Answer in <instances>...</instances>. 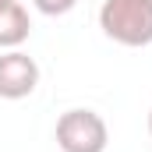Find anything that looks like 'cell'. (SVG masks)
Returning <instances> with one entry per match:
<instances>
[{"label":"cell","mask_w":152,"mask_h":152,"mask_svg":"<svg viewBox=\"0 0 152 152\" xmlns=\"http://www.w3.org/2000/svg\"><path fill=\"white\" fill-rule=\"evenodd\" d=\"M7 4H14V0H0V11H4V7H7Z\"/></svg>","instance_id":"obj_6"},{"label":"cell","mask_w":152,"mask_h":152,"mask_svg":"<svg viewBox=\"0 0 152 152\" xmlns=\"http://www.w3.org/2000/svg\"><path fill=\"white\" fill-rule=\"evenodd\" d=\"M57 145L60 152H106L110 145V127L96 110H67L57 120Z\"/></svg>","instance_id":"obj_2"},{"label":"cell","mask_w":152,"mask_h":152,"mask_svg":"<svg viewBox=\"0 0 152 152\" xmlns=\"http://www.w3.org/2000/svg\"><path fill=\"white\" fill-rule=\"evenodd\" d=\"M149 134H152V110H149Z\"/></svg>","instance_id":"obj_7"},{"label":"cell","mask_w":152,"mask_h":152,"mask_svg":"<svg viewBox=\"0 0 152 152\" xmlns=\"http://www.w3.org/2000/svg\"><path fill=\"white\" fill-rule=\"evenodd\" d=\"M39 85V64L25 50L0 53V99H25Z\"/></svg>","instance_id":"obj_3"},{"label":"cell","mask_w":152,"mask_h":152,"mask_svg":"<svg viewBox=\"0 0 152 152\" xmlns=\"http://www.w3.org/2000/svg\"><path fill=\"white\" fill-rule=\"evenodd\" d=\"M32 32V21H28V11L14 0L0 11V50H18Z\"/></svg>","instance_id":"obj_4"},{"label":"cell","mask_w":152,"mask_h":152,"mask_svg":"<svg viewBox=\"0 0 152 152\" xmlns=\"http://www.w3.org/2000/svg\"><path fill=\"white\" fill-rule=\"evenodd\" d=\"M103 36L120 46H149L152 42V0H103L99 7Z\"/></svg>","instance_id":"obj_1"},{"label":"cell","mask_w":152,"mask_h":152,"mask_svg":"<svg viewBox=\"0 0 152 152\" xmlns=\"http://www.w3.org/2000/svg\"><path fill=\"white\" fill-rule=\"evenodd\" d=\"M36 4V11L42 14H50V18H60V14H67V11H75L78 0H32Z\"/></svg>","instance_id":"obj_5"}]
</instances>
